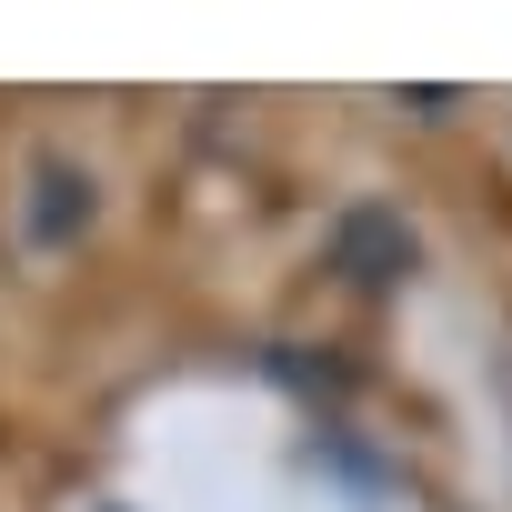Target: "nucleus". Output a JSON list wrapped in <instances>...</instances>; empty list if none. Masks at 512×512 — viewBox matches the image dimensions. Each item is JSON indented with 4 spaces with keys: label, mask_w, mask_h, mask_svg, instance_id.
Masks as SVG:
<instances>
[{
    "label": "nucleus",
    "mask_w": 512,
    "mask_h": 512,
    "mask_svg": "<svg viewBox=\"0 0 512 512\" xmlns=\"http://www.w3.org/2000/svg\"><path fill=\"white\" fill-rule=\"evenodd\" d=\"M332 262H342L352 282H402V272H412V231H402V211L352 201V211L332 221Z\"/></svg>",
    "instance_id": "obj_1"
},
{
    "label": "nucleus",
    "mask_w": 512,
    "mask_h": 512,
    "mask_svg": "<svg viewBox=\"0 0 512 512\" xmlns=\"http://www.w3.org/2000/svg\"><path fill=\"white\" fill-rule=\"evenodd\" d=\"M81 211H91V181L51 161V171L31 181V241H71V221H81Z\"/></svg>",
    "instance_id": "obj_2"
}]
</instances>
